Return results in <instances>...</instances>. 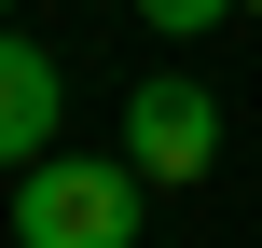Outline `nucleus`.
Wrapping results in <instances>:
<instances>
[{
  "instance_id": "1",
  "label": "nucleus",
  "mask_w": 262,
  "mask_h": 248,
  "mask_svg": "<svg viewBox=\"0 0 262 248\" xmlns=\"http://www.w3.org/2000/svg\"><path fill=\"white\" fill-rule=\"evenodd\" d=\"M14 248H138V166H83V152H41L14 166Z\"/></svg>"
},
{
  "instance_id": "2",
  "label": "nucleus",
  "mask_w": 262,
  "mask_h": 248,
  "mask_svg": "<svg viewBox=\"0 0 262 248\" xmlns=\"http://www.w3.org/2000/svg\"><path fill=\"white\" fill-rule=\"evenodd\" d=\"M124 166H138V179H207V166H221V97L180 83V69L138 83V97H124Z\"/></svg>"
},
{
  "instance_id": "3",
  "label": "nucleus",
  "mask_w": 262,
  "mask_h": 248,
  "mask_svg": "<svg viewBox=\"0 0 262 248\" xmlns=\"http://www.w3.org/2000/svg\"><path fill=\"white\" fill-rule=\"evenodd\" d=\"M55 97H69L55 55L0 28V166H41V152H55Z\"/></svg>"
},
{
  "instance_id": "4",
  "label": "nucleus",
  "mask_w": 262,
  "mask_h": 248,
  "mask_svg": "<svg viewBox=\"0 0 262 248\" xmlns=\"http://www.w3.org/2000/svg\"><path fill=\"white\" fill-rule=\"evenodd\" d=\"M138 14H152L166 41H193V28H221V14H249V0H138Z\"/></svg>"
},
{
  "instance_id": "5",
  "label": "nucleus",
  "mask_w": 262,
  "mask_h": 248,
  "mask_svg": "<svg viewBox=\"0 0 262 248\" xmlns=\"http://www.w3.org/2000/svg\"><path fill=\"white\" fill-rule=\"evenodd\" d=\"M0 14H14V0H0Z\"/></svg>"
},
{
  "instance_id": "6",
  "label": "nucleus",
  "mask_w": 262,
  "mask_h": 248,
  "mask_svg": "<svg viewBox=\"0 0 262 248\" xmlns=\"http://www.w3.org/2000/svg\"><path fill=\"white\" fill-rule=\"evenodd\" d=\"M249 14H262V0H249Z\"/></svg>"
}]
</instances>
